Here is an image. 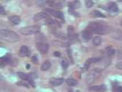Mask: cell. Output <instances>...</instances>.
<instances>
[{"label":"cell","mask_w":122,"mask_h":92,"mask_svg":"<svg viewBox=\"0 0 122 92\" xmlns=\"http://www.w3.org/2000/svg\"><path fill=\"white\" fill-rule=\"evenodd\" d=\"M87 29L92 33L104 35L108 31V27L103 22H93L89 24Z\"/></svg>","instance_id":"1"},{"label":"cell","mask_w":122,"mask_h":92,"mask_svg":"<svg viewBox=\"0 0 122 92\" xmlns=\"http://www.w3.org/2000/svg\"><path fill=\"white\" fill-rule=\"evenodd\" d=\"M0 38L9 43H15L20 39V37L16 32L8 29H1L0 31Z\"/></svg>","instance_id":"2"},{"label":"cell","mask_w":122,"mask_h":92,"mask_svg":"<svg viewBox=\"0 0 122 92\" xmlns=\"http://www.w3.org/2000/svg\"><path fill=\"white\" fill-rule=\"evenodd\" d=\"M40 27L36 25L28 26L26 27L21 28L19 29V32L24 35H30L38 33L40 32Z\"/></svg>","instance_id":"3"},{"label":"cell","mask_w":122,"mask_h":92,"mask_svg":"<svg viewBox=\"0 0 122 92\" xmlns=\"http://www.w3.org/2000/svg\"><path fill=\"white\" fill-rule=\"evenodd\" d=\"M101 70H97V69H94V70L90 72L86 76V83L87 84L90 85L94 82L96 79L99 77L100 76Z\"/></svg>","instance_id":"4"},{"label":"cell","mask_w":122,"mask_h":92,"mask_svg":"<svg viewBox=\"0 0 122 92\" xmlns=\"http://www.w3.org/2000/svg\"><path fill=\"white\" fill-rule=\"evenodd\" d=\"M36 47L39 51L41 54L47 53L49 49V45L47 43H42V42H39L37 43Z\"/></svg>","instance_id":"5"},{"label":"cell","mask_w":122,"mask_h":92,"mask_svg":"<svg viewBox=\"0 0 122 92\" xmlns=\"http://www.w3.org/2000/svg\"><path fill=\"white\" fill-rule=\"evenodd\" d=\"M64 80L63 78H52L49 80V83L53 86H59L63 84Z\"/></svg>","instance_id":"6"},{"label":"cell","mask_w":122,"mask_h":92,"mask_svg":"<svg viewBox=\"0 0 122 92\" xmlns=\"http://www.w3.org/2000/svg\"><path fill=\"white\" fill-rule=\"evenodd\" d=\"M19 55L21 56H29L30 55V51L26 46H22L20 49Z\"/></svg>","instance_id":"7"},{"label":"cell","mask_w":122,"mask_h":92,"mask_svg":"<svg viewBox=\"0 0 122 92\" xmlns=\"http://www.w3.org/2000/svg\"><path fill=\"white\" fill-rule=\"evenodd\" d=\"M46 10L48 12H49L52 15H53V16L56 17L58 18H60V19H63L64 17L63 13L61 12H60V11L51 9H46Z\"/></svg>","instance_id":"8"},{"label":"cell","mask_w":122,"mask_h":92,"mask_svg":"<svg viewBox=\"0 0 122 92\" xmlns=\"http://www.w3.org/2000/svg\"><path fill=\"white\" fill-rule=\"evenodd\" d=\"M101 58L99 57H95V58H89L86 60L84 65V68L86 69H88L90 66L91 63H96V62H98L100 61Z\"/></svg>","instance_id":"9"},{"label":"cell","mask_w":122,"mask_h":92,"mask_svg":"<svg viewBox=\"0 0 122 92\" xmlns=\"http://www.w3.org/2000/svg\"><path fill=\"white\" fill-rule=\"evenodd\" d=\"M90 89L91 90L95 92H104L107 89V87H106V86L104 85H100L91 86L90 87Z\"/></svg>","instance_id":"10"},{"label":"cell","mask_w":122,"mask_h":92,"mask_svg":"<svg viewBox=\"0 0 122 92\" xmlns=\"http://www.w3.org/2000/svg\"><path fill=\"white\" fill-rule=\"evenodd\" d=\"M47 17V15L44 12H40L38 13L35 15L34 16V20L35 22H38V21L41 20L43 19V18H46Z\"/></svg>","instance_id":"11"},{"label":"cell","mask_w":122,"mask_h":92,"mask_svg":"<svg viewBox=\"0 0 122 92\" xmlns=\"http://www.w3.org/2000/svg\"><path fill=\"white\" fill-rule=\"evenodd\" d=\"M9 20L14 25H18L21 22L20 18L17 16H12L9 17Z\"/></svg>","instance_id":"12"},{"label":"cell","mask_w":122,"mask_h":92,"mask_svg":"<svg viewBox=\"0 0 122 92\" xmlns=\"http://www.w3.org/2000/svg\"><path fill=\"white\" fill-rule=\"evenodd\" d=\"M83 37L86 40H89L92 37V32L88 29H86L83 32Z\"/></svg>","instance_id":"13"},{"label":"cell","mask_w":122,"mask_h":92,"mask_svg":"<svg viewBox=\"0 0 122 92\" xmlns=\"http://www.w3.org/2000/svg\"><path fill=\"white\" fill-rule=\"evenodd\" d=\"M108 11L111 12L115 13L118 11V7L115 2H111L108 6Z\"/></svg>","instance_id":"14"},{"label":"cell","mask_w":122,"mask_h":92,"mask_svg":"<svg viewBox=\"0 0 122 92\" xmlns=\"http://www.w3.org/2000/svg\"><path fill=\"white\" fill-rule=\"evenodd\" d=\"M90 15L93 17H106V16L98 11H93L90 13Z\"/></svg>","instance_id":"15"},{"label":"cell","mask_w":122,"mask_h":92,"mask_svg":"<svg viewBox=\"0 0 122 92\" xmlns=\"http://www.w3.org/2000/svg\"><path fill=\"white\" fill-rule=\"evenodd\" d=\"M18 75L20 77V78L23 80L29 81L30 79L32 78V77L30 76H29V75L25 73H23V72H18Z\"/></svg>","instance_id":"16"},{"label":"cell","mask_w":122,"mask_h":92,"mask_svg":"<svg viewBox=\"0 0 122 92\" xmlns=\"http://www.w3.org/2000/svg\"><path fill=\"white\" fill-rule=\"evenodd\" d=\"M51 66V63L49 60L45 61L42 63L41 66V70L42 71H46L48 70Z\"/></svg>","instance_id":"17"},{"label":"cell","mask_w":122,"mask_h":92,"mask_svg":"<svg viewBox=\"0 0 122 92\" xmlns=\"http://www.w3.org/2000/svg\"><path fill=\"white\" fill-rule=\"evenodd\" d=\"M0 63H1V66H5V65L8 63L10 61V58L9 56H4L3 57H1V60H0Z\"/></svg>","instance_id":"18"},{"label":"cell","mask_w":122,"mask_h":92,"mask_svg":"<svg viewBox=\"0 0 122 92\" xmlns=\"http://www.w3.org/2000/svg\"><path fill=\"white\" fill-rule=\"evenodd\" d=\"M102 39L100 36H95L93 39V44L95 46H99L102 44Z\"/></svg>","instance_id":"19"},{"label":"cell","mask_w":122,"mask_h":92,"mask_svg":"<svg viewBox=\"0 0 122 92\" xmlns=\"http://www.w3.org/2000/svg\"><path fill=\"white\" fill-rule=\"evenodd\" d=\"M66 83L68 85L71 86H74L77 83V81L73 78H68L66 80Z\"/></svg>","instance_id":"20"},{"label":"cell","mask_w":122,"mask_h":92,"mask_svg":"<svg viewBox=\"0 0 122 92\" xmlns=\"http://www.w3.org/2000/svg\"><path fill=\"white\" fill-rule=\"evenodd\" d=\"M93 4L94 3H93L92 0H85V5L86 8H91L92 6H93Z\"/></svg>","instance_id":"21"},{"label":"cell","mask_w":122,"mask_h":92,"mask_svg":"<svg viewBox=\"0 0 122 92\" xmlns=\"http://www.w3.org/2000/svg\"><path fill=\"white\" fill-rule=\"evenodd\" d=\"M113 38L122 40V31H119V32H116L115 35H114V36H113Z\"/></svg>","instance_id":"22"},{"label":"cell","mask_w":122,"mask_h":92,"mask_svg":"<svg viewBox=\"0 0 122 92\" xmlns=\"http://www.w3.org/2000/svg\"><path fill=\"white\" fill-rule=\"evenodd\" d=\"M113 92H122V86H115L113 89Z\"/></svg>","instance_id":"23"},{"label":"cell","mask_w":122,"mask_h":92,"mask_svg":"<svg viewBox=\"0 0 122 92\" xmlns=\"http://www.w3.org/2000/svg\"><path fill=\"white\" fill-rule=\"evenodd\" d=\"M61 66L63 69H66L68 67V61L66 59H64V60H63V61L61 62Z\"/></svg>","instance_id":"24"},{"label":"cell","mask_w":122,"mask_h":92,"mask_svg":"<svg viewBox=\"0 0 122 92\" xmlns=\"http://www.w3.org/2000/svg\"><path fill=\"white\" fill-rule=\"evenodd\" d=\"M115 51L114 49H111V48L107 50V53L109 55H113L115 54Z\"/></svg>","instance_id":"25"},{"label":"cell","mask_w":122,"mask_h":92,"mask_svg":"<svg viewBox=\"0 0 122 92\" xmlns=\"http://www.w3.org/2000/svg\"><path fill=\"white\" fill-rule=\"evenodd\" d=\"M116 67L119 70H122V61L119 62L116 65Z\"/></svg>","instance_id":"26"},{"label":"cell","mask_w":122,"mask_h":92,"mask_svg":"<svg viewBox=\"0 0 122 92\" xmlns=\"http://www.w3.org/2000/svg\"><path fill=\"white\" fill-rule=\"evenodd\" d=\"M0 12H1V14L2 15H6V13L5 12V9L3 8V6H1V8H0Z\"/></svg>","instance_id":"27"},{"label":"cell","mask_w":122,"mask_h":92,"mask_svg":"<svg viewBox=\"0 0 122 92\" xmlns=\"http://www.w3.org/2000/svg\"><path fill=\"white\" fill-rule=\"evenodd\" d=\"M38 60V58L37 56H36V55H34L33 56H32V61L34 62V63H36Z\"/></svg>","instance_id":"28"},{"label":"cell","mask_w":122,"mask_h":92,"mask_svg":"<svg viewBox=\"0 0 122 92\" xmlns=\"http://www.w3.org/2000/svg\"><path fill=\"white\" fill-rule=\"evenodd\" d=\"M118 58L119 59H122V49L119 50L118 51Z\"/></svg>","instance_id":"29"},{"label":"cell","mask_w":122,"mask_h":92,"mask_svg":"<svg viewBox=\"0 0 122 92\" xmlns=\"http://www.w3.org/2000/svg\"><path fill=\"white\" fill-rule=\"evenodd\" d=\"M54 55H55V56H57V57H60L61 56V53L60 52L56 51L54 52Z\"/></svg>","instance_id":"30"},{"label":"cell","mask_w":122,"mask_h":92,"mask_svg":"<svg viewBox=\"0 0 122 92\" xmlns=\"http://www.w3.org/2000/svg\"><path fill=\"white\" fill-rule=\"evenodd\" d=\"M18 85H22V86H26V87H28V85L25 82H23V83H22L21 82H18Z\"/></svg>","instance_id":"31"},{"label":"cell","mask_w":122,"mask_h":92,"mask_svg":"<svg viewBox=\"0 0 122 92\" xmlns=\"http://www.w3.org/2000/svg\"><path fill=\"white\" fill-rule=\"evenodd\" d=\"M26 67L27 68V69H29V68L30 67V65H29V64H27V65H26Z\"/></svg>","instance_id":"32"},{"label":"cell","mask_w":122,"mask_h":92,"mask_svg":"<svg viewBox=\"0 0 122 92\" xmlns=\"http://www.w3.org/2000/svg\"><path fill=\"white\" fill-rule=\"evenodd\" d=\"M118 2H122V0H117Z\"/></svg>","instance_id":"33"},{"label":"cell","mask_w":122,"mask_h":92,"mask_svg":"<svg viewBox=\"0 0 122 92\" xmlns=\"http://www.w3.org/2000/svg\"></svg>","instance_id":"34"}]
</instances>
